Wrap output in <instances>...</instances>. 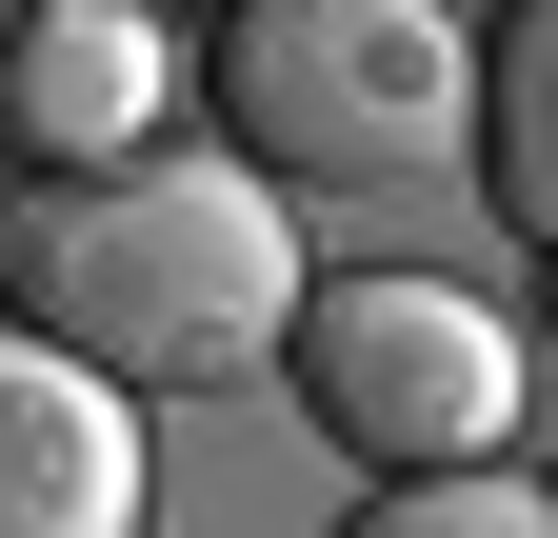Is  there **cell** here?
<instances>
[{"label":"cell","instance_id":"obj_5","mask_svg":"<svg viewBox=\"0 0 558 538\" xmlns=\"http://www.w3.org/2000/svg\"><path fill=\"white\" fill-rule=\"evenodd\" d=\"M160 458L100 379H60L40 340H0V538H140Z\"/></svg>","mask_w":558,"mask_h":538},{"label":"cell","instance_id":"obj_7","mask_svg":"<svg viewBox=\"0 0 558 538\" xmlns=\"http://www.w3.org/2000/svg\"><path fill=\"white\" fill-rule=\"evenodd\" d=\"M339 538H558V499L499 458V479H399V499H360Z\"/></svg>","mask_w":558,"mask_h":538},{"label":"cell","instance_id":"obj_2","mask_svg":"<svg viewBox=\"0 0 558 538\" xmlns=\"http://www.w3.org/2000/svg\"><path fill=\"white\" fill-rule=\"evenodd\" d=\"M180 100H220V160L300 220V199H379L418 160H459L478 40L418 21V0H240V21L180 60Z\"/></svg>","mask_w":558,"mask_h":538},{"label":"cell","instance_id":"obj_1","mask_svg":"<svg viewBox=\"0 0 558 538\" xmlns=\"http://www.w3.org/2000/svg\"><path fill=\"white\" fill-rule=\"evenodd\" d=\"M300 220L240 180V160H120V180H21L0 199V340H40L60 379H100L120 419L140 399H199L279 359V319H300Z\"/></svg>","mask_w":558,"mask_h":538},{"label":"cell","instance_id":"obj_4","mask_svg":"<svg viewBox=\"0 0 558 538\" xmlns=\"http://www.w3.org/2000/svg\"><path fill=\"white\" fill-rule=\"evenodd\" d=\"M160 120H180V40L140 0H21L0 21V199L160 160Z\"/></svg>","mask_w":558,"mask_h":538},{"label":"cell","instance_id":"obj_6","mask_svg":"<svg viewBox=\"0 0 558 538\" xmlns=\"http://www.w3.org/2000/svg\"><path fill=\"white\" fill-rule=\"evenodd\" d=\"M558 21H499L478 40V100H459V140H478V180H499V240H558Z\"/></svg>","mask_w":558,"mask_h":538},{"label":"cell","instance_id":"obj_3","mask_svg":"<svg viewBox=\"0 0 558 538\" xmlns=\"http://www.w3.org/2000/svg\"><path fill=\"white\" fill-rule=\"evenodd\" d=\"M279 399L360 458V499L399 479H499L519 458V340H499V299H459V280H300V319H279Z\"/></svg>","mask_w":558,"mask_h":538}]
</instances>
